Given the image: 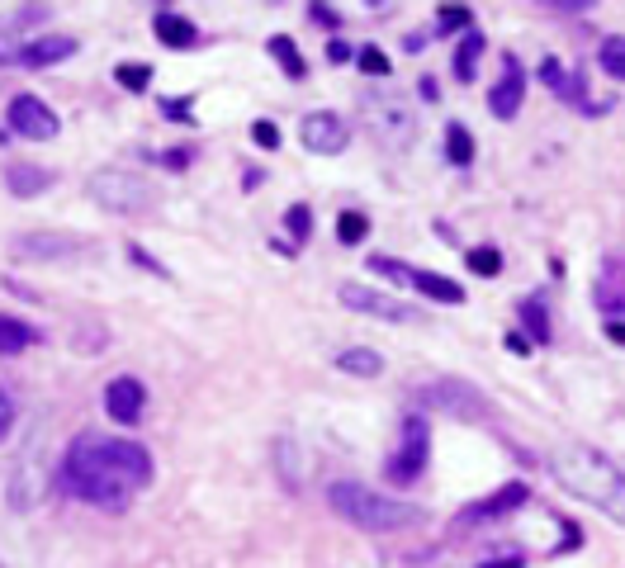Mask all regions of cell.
<instances>
[{
  "label": "cell",
  "mask_w": 625,
  "mask_h": 568,
  "mask_svg": "<svg viewBox=\"0 0 625 568\" xmlns=\"http://www.w3.org/2000/svg\"><path fill=\"white\" fill-rule=\"evenodd\" d=\"M62 493L105 512H124L152 483V455L124 436H76L62 460Z\"/></svg>",
  "instance_id": "cell-1"
},
{
  "label": "cell",
  "mask_w": 625,
  "mask_h": 568,
  "mask_svg": "<svg viewBox=\"0 0 625 568\" xmlns=\"http://www.w3.org/2000/svg\"><path fill=\"white\" fill-rule=\"evenodd\" d=\"M554 483L573 493L578 502H588L597 512H607L611 521L625 526V469L611 460L607 450H597L588 441H569L550 455Z\"/></svg>",
  "instance_id": "cell-2"
},
{
  "label": "cell",
  "mask_w": 625,
  "mask_h": 568,
  "mask_svg": "<svg viewBox=\"0 0 625 568\" xmlns=\"http://www.w3.org/2000/svg\"><path fill=\"white\" fill-rule=\"evenodd\" d=\"M327 507L341 516V521H351L360 531L370 535H384V531H403L417 521V507L412 502H398V497L379 493L370 483H356V479H337L327 488Z\"/></svg>",
  "instance_id": "cell-3"
},
{
  "label": "cell",
  "mask_w": 625,
  "mask_h": 568,
  "mask_svg": "<svg viewBox=\"0 0 625 568\" xmlns=\"http://www.w3.org/2000/svg\"><path fill=\"white\" fill-rule=\"evenodd\" d=\"M86 195L109 213H143L147 204H157V185L138 171H95L86 180Z\"/></svg>",
  "instance_id": "cell-4"
},
{
  "label": "cell",
  "mask_w": 625,
  "mask_h": 568,
  "mask_svg": "<svg viewBox=\"0 0 625 568\" xmlns=\"http://www.w3.org/2000/svg\"><path fill=\"white\" fill-rule=\"evenodd\" d=\"M360 119H365V128L375 133L384 147H408L412 133H417V124H412V109L403 95H360Z\"/></svg>",
  "instance_id": "cell-5"
},
{
  "label": "cell",
  "mask_w": 625,
  "mask_h": 568,
  "mask_svg": "<svg viewBox=\"0 0 625 568\" xmlns=\"http://www.w3.org/2000/svg\"><path fill=\"white\" fill-rule=\"evenodd\" d=\"M370 270H375V275H389V280H398V284H412V289H422V294L436 303H465V289L450 280V275H436V270L403 266V261H389V256H370Z\"/></svg>",
  "instance_id": "cell-6"
},
{
  "label": "cell",
  "mask_w": 625,
  "mask_h": 568,
  "mask_svg": "<svg viewBox=\"0 0 625 568\" xmlns=\"http://www.w3.org/2000/svg\"><path fill=\"white\" fill-rule=\"evenodd\" d=\"M431 460V426L427 417H408L403 422V445H398V455L389 460V474L393 483H412V479H422V469H427Z\"/></svg>",
  "instance_id": "cell-7"
},
{
  "label": "cell",
  "mask_w": 625,
  "mask_h": 568,
  "mask_svg": "<svg viewBox=\"0 0 625 568\" xmlns=\"http://www.w3.org/2000/svg\"><path fill=\"white\" fill-rule=\"evenodd\" d=\"M337 299L346 308H356V313H370L379 322H422V313L412 308V303H398L389 294H379V289H365V284H341Z\"/></svg>",
  "instance_id": "cell-8"
},
{
  "label": "cell",
  "mask_w": 625,
  "mask_h": 568,
  "mask_svg": "<svg viewBox=\"0 0 625 568\" xmlns=\"http://www.w3.org/2000/svg\"><path fill=\"white\" fill-rule=\"evenodd\" d=\"M299 142L308 152H318V157H337V152H346L351 133H346V119H337L332 109H313L299 124Z\"/></svg>",
  "instance_id": "cell-9"
},
{
  "label": "cell",
  "mask_w": 625,
  "mask_h": 568,
  "mask_svg": "<svg viewBox=\"0 0 625 568\" xmlns=\"http://www.w3.org/2000/svg\"><path fill=\"white\" fill-rule=\"evenodd\" d=\"M10 128L24 133V138H34V142H53L57 133H62L57 114L43 105L38 95H15V100H10Z\"/></svg>",
  "instance_id": "cell-10"
},
{
  "label": "cell",
  "mask_w": 625,
  "mask_h": 568,
  "mask_svg": "<svg viewBox=\"0 0 625 568\" xmlns=\"http://www.w3.org/2000/svg\"><path fill=\"white\" fill-rule=\"evenodd\" d=\"M526 497H531L526 483H507V488H498L493 497L469 502L465 516H460V526H479V521H498V516H507V512H521V507H526Z\"/></svg>",
  "instance_id": "cell-11"
},
{
  "label": "cell",
  "mask_w": 625,
  "mask_h": 568,
  "mask_svg": "<svg viewBox=\"0 0 625 568\" xmlns=\"http://www.w3.org/2000/svg\"><path fill=\"white\" fill-rule=\"evenodd\" d=\"M143 408H147V389L138 384V379H114L105 389V412L114 417L119 426H133L138 417H143Z\"/></svg>",
  "instance_id": "cell-12"
},
{
  "label": "cell",
  "mask_w": 625,
  "mask_h": 568,
  "mask_svg": "<svg viewBox=\"0 0 625 568\" xmlns=\"http://www.w3.org/2000/svg\"><path fill=\"white\" fill-rule=\"evenodd\" d=\"M521 95H526V76H521V62L512 53L502 57V81L488 90V109L498 114V119H512L521 109Z\"/></svg>",
  "instance_id": "cell-13"
},
{
  "label": "cell",
  "mask_w": 625,
  "mask_h": 568,
  "mask_svg": "<svg viewBox=\"0 0 625 568\" xmlns=\"http://www.w3.org/2000/svg\"><path fill=\"white\" fill-rule=\"evenodd\" d=\"M76 247H81V237H67V232H24V237H15V251L29 256V261H67V256H76Z\"/></svg>",
  "instance_id": "cell-14"
},
{
  "label": "cell",
  "mask_w": 625,
  "mask_h": 568,
  "mask_svg": "<svg viewBox=\"0 0 625 568\" xmlns=\"http://www.w3.org/2000/svg\"><path fill=\"white\" fill-rule=\"evenodd\" d=\"M422 403L446 408V412H460V417H479L483 412V398L469 389V384H431V389H422Z\"/></svg>",
  "instance_id": "cell-15"
},
{
  "label": "cell",
  "mask_w": 625,
  "mask_h": 568,
  "mask_svg": "<svg viewBox=\"0 0 625 568\" xmlns=\"http://www.w3.org/2000/svg\"><path fill=\"white\" fill-rule=\"evenodd\" d=\"M76 53V38L67 34H48V38H34V43H24V53H19V67H53L62 57Z\"/></svg>",
  "instance_id": "cell-16"
},
{
  "label": "cell",
  "mask_w": 625,
  "mask_h": 568,
  "mask_svg": "<svg viewBox=\"0 0 625 568\" xmlns=\"http://www.w3.org/2000/svg\"><path fill=\"white\" fill-rule=\"evenodd\" d=\"M5 185H10V195H19V199L43 195V190L53 185V171H48V166H10V171H5Z\"/></svg>",
  "instance_id": "cell-17"
},
{
  "label": "cell",
  "mask_w": 625,
  "mask_h": 568,
  "mask_svg": "<svg viewBox=\"0 0 625 568\" xmlns=\"http://www.w3.org/2000/svg\"><path fill=\"white\" fill-rule=\"evenodd\" d=\"M152 29H157V38L166 43V48H190V43L199 38L195 24H190L185 15H176V10H161V15L152 19Z\"/></svg>",
  "instance_id": "cell-18"
},
{
  "label": "cell",
  "mask_w": 625,
  "mask_h": 568,
  "mask_svg": "<svg viewBox=\"0 0 625 568\" xmlns=\"http://www.w3.org/2000/svg\"><path fill=\"white\" fill-rule=\"evenodd\" d=\"M337 370L341 374H360V379H375V374H384V355L370 351V346H351V351L337 355Z\"/></svg>",
  "instance_id": "cell-19"
},
{
  "label": "cell",
  "mask_w": 625,
  "mask_h": 568,
  "mask_svg": "<svg viewBox=\"0 0 625 568\" xmlns=\"http://www.w3.org/2000/svg\"><path fill=\"white\" fill-rule=\"evenodd\" d=\"M540 81H545V86L554 90V95H564V100H573V105H583V76H573V71H564L559 67V62H545V67H540Z\"/></svg>",
  "instance_id": "cell-20"
},
{
  "label": "cell",
  "mask_w": 625,
  "mask_h": 568,
  "mask_svg": "<svg viewBox=\"0 0 625 568\" xmlns=\"http://www.w3.org/2000/svg\"><path fill=\"white\" fill-rule=\"evenodd\" d=\"M29 341H38V332L29 322L10 318V313H0V355H19Z\"/></svg>",
  "instance_id": "cell-21"
},
{
  "label": "cell",
  "mask_w": 625,
  "mask_h": 568,
  "mask_svg": "<svg viewBox=\"0 0 625 568\" xmlns=\"http://www.w3.org/2000/svg\"><path fill=\"white\" fill-rule=\"evenodd\" d=\"M479 53H483V34L479 29H469L465 38H460V48H455V81H474V67H479Z\"/></svg>",
  "instance_id": "cell-22"
},
{
  "label": "cell",
  "mask_w": 625,
  "mask_h": 568,
  "mask_svg": "<svg viewBox=\"0 0 625 568\" xmlns=\"http://www.w3.org/2000/svg\"><path fill=\"white\" fill-rule=\"evenodd\" d=\"M270 48V57H275V62H280V71H285V76H294V81H299V76H304V57H299V43H294V38H285V34H275L266 43Z\"/></svg>",
  "instance_id": "cell-23"
},
{
  "label": "cell",
  "mask_w": 625,
  "mask_h": 568,
  "mask_svg": "<svg viewBox=\"0 0 625 568\" xmlns=\"http://www.w3.org/2000/svg\"><path fill=\"white\" fill-rule=\"evenodd\" d=\"M625 266H616V261H611L607 266V280L597 284V303H602V308H607V313H621L625 308Z\"/></svg>",
  "instance_id": "cell-24"
},
{
  "label": "cell",
  "mask_w": 625,
  "mask_h": 568,
  "mask_svg": "<svg viewBox=\"0 0 625 568\" xmlns=\"http://www.w3.org/2000/svg\"><path fill=\"white\" fill-rule=\"evenodd\" d=\"M597 67L607 71V76H616V81H625V34L602 38V48H597Z\"/></svg>",
  "instance_id": "cell-25"
},
{
  "label": "cell",
  "mask_w": 625,
  "mask_h": 568,
  "mask_svg": "<svg viewBox=\"0 0 625 568\" xmlns=\"http://www.w3.org/2000/svg\"><path fill=\"white\" fill-rule=\"evenodd\" d=\"M446 157L455 161V166H469V161H474V138H469L465 124H450L446 128Z\"/></svg>",
  "instance_id": "cell-26"
},
{
  "label": "cell",
  "mask_w": 625,
  "mask_h": 568,
  "mask_svg": "<svg viewBox=\"0 0 625 568\" xmlns=\"http://www.w3.org/2000/svg\"><path fill=\"white\" fill-rule=\"evenodd\" d=\"M521 322L531 327V337H536V341H550V318H545V303H540V299L521 303Z\"/></svg>",
  "instance_id": "cell-27"
},
{
  "label": "cell",
  "mask_w": 625,
  "mask_h": 568,
  "mask_svg": "<svg viewBox=\"0 0 625 568\" xmlns=\"http://www.w3.org/2000/svg\"><path fill=\"white\" fill-rule=\"evenodd\" d=\"M365 232H370V218H365V213H341L337 218V237L346 242V247H356Z\"/></svg>",
  "instance_id": "cell-28"
},
{
  "label": "cell",
  "mask_w": 625,
  "mask_h": 568,
  "mask_svg": "<svg viewBox=\"0 0 625 568\" xmlns=\"http://www.w3.org/2000/svg\"><path fill=\"white\" fill-rule=\"evenodd\" d=\"M114 81H119L124 90H138V95H143V90L152 86V67H138V62H128V67L114 71Z\"/></svg>",
  "instance_id": "cell-29"
},
{
  "label": "cell",
  "mask_w": 625,
  "mask_h": 568,
  "mask_svg": "<svg viewBox=\"0 0 625 568\" xmlns=\"http://www.w3.org/2000/svg\"><path fill=\"white\" fill-rule=\"evenodd\" d=\"M436 19H441V34H460V29L469 34V19H474V15H469L465 5H441Z\"/></svg>",
  "instance_id": "cell-30"
},
{
  "label": "cell",
  "mask_w": 625,
  "mask_h": 568,
  "mask_svg": "<svg viewBox=\"0 0 625 568\" xmlns=\"http://www.w3.org/2000/svg\"><path fill=\"white\" fill-rule=\"evenodd\" d=\"M469 270H474V275H498L502 256L493 247H474V251H469Z\"/></svg>",
  "instance_id": "cell-31"
},
{
  "label": "cell",
  "mask_w": 625,
  "mask_h": 568,
  "mask_svg": "<svg viewBox=\"0 0 625 568\" xmlns=\"http://www.w3.org/2000/svg\"><path fill=\"white\" fill-rule=\"evenodd\" d=\"M285 228L294 232V242H308V232H313V213H308V204H294V209L285 213Z\"/></svg>",
  "instance_id": "cell-32"
},
{
  "label": "cell",
  "mask_w": 625,
  "mask_h": 568,
  "mask_svg": "<svg viewBox=\"0 0 625 568\" xmlns=\"http://www.w3.org/2000/svg\"><path fill=\"white\" fill-rule=\"evenodd\" d=\"M356 62H360V71H375V76H389V67H393V62L379 53V48H360Z\"/></svg>",
  "instance_id": "cell-33"
},
{
  "label": "cell",
  "mask_w": 625,
  "mask_h": 568,
  "mask_svg": "<svg viewBox=\"0 0 625 568\" xmlns=\"http://www.w3.org/2000/svg\"><path fill=\"white\" fill-rule=\"evenodd\" d=\"M19 53H24V43H19L15 29L0 19V62H19Z\"/></svg>",
  "instance_id": "cell-34"
},
{
  "label": "cell",
  "mask_w": 625,
  "mask_h": 568,
  "mask_svg": "<svg viewBox=\"0 0 625 568\" xmlns=\"http://www.w3.org/2000/svg\"><path fill=\"white\" fill-rule=\"evenodd\" d=\"M251 138L261 142V147H280V128L270 124V119H256V124H251Z\"/></svg>",
  "instance_id": "cell-35"
},
{
  "label": "cell",
  "mask_w": 625,
  "mask_h": 568,
  "mask_svg": "<svg viewBox=\"0 0 625 568\" xmlns=\"http://www.w3.org/2000/svg\"><path fill=\"white\" fill-rule=\"evenodd\" d=\"M10 426H15V398H10V393L0 389V441L10 436Z\"/></svg>",
  "instance_id": "cell-36"
},
{
  "label": "cell",
  "mask_w": 625,
  "mask_h": 568,
  "mask_svg": "<svg viewBox=\"0 0 625 568\" xmlns=\"http://www.w3.org/2000/svg\"><path fill=\"white\" fill-rule=\"evenodd\" d=\"M351 48H346V43H341V38H332V43H327V62H332V67H341V62H351Z\"/></svg>",
  "instance_id": "cell-37"
},
{
  "label": "cell",
  "mask_w": 625,
  "mask_h": 568,
  "mask_svg": "<svg viewBox=\"0 0 625 568\" xmlns=\"http://www.w3.org/2000/svg\"><path fill=\"white\" fill-rule=\"evenodd\" d=\"M308 15H313V24H327V29H337V24H341V19H337V10H327V5H313Z\"/></svg>",
  "instance_id": "cell-38"
},
{
  "label": "cell",
  "mask_w": 625,
  "mask_h": 568,
  "mask_svg": "<svg viewBox=\"0 0 625 568\" xmlns=\"http://www.w3.org/2000/svg\"><path fill=\"white\" fill-rule=\"evenodd\" d=\"M507 346H512V351H521V355H526V351H531V341H526V337H521V332H512V337H507Z\"/></svg>",
  "instance_id": "cell-39"
},
{
  "label": "cell",
  "mask_w": 625,
  "mask_h": 568,
  "mask_svg": "<svg viewBox=\"0 0 625 568\" xmlns=\"http://www.w3.org/2000/svg\"><path fill=\"white\" fill-rule=\"evenodd\" d=\"M607 337H611V341H621V346H625V327H621V322H607Z\"/></svg>",
  "instance_id": "cell-40"
},
{
  "label": "cell",
  "mask_w": 625,
  "mask_h": 568,
  "mask_svg": "<svg viewBox=\"0 0 625 568\" xmlns=\"http://www.w3.org/2000/svg\"><path fill=\"white\" fill-rule=\"evenodd\" d=\"M479 568H521V559H502V564H479Z\"/></svg>",
  "instance_id": "cell-41"
},
{
  "label": "cell",
  "mask_w": 625,
  "mask_h": 568,
  "mask_svg": "<svg viewBox=\"0 0 625 568\" xmlns=\"http://www.w3.org/2000/svg\"><path fill=\"white\" fill-rule=\"evenodd\" d=\"M0 568H5V564H0Z\"/></svg>",
  "instance_id": "cell-42"
}]
</instances>
